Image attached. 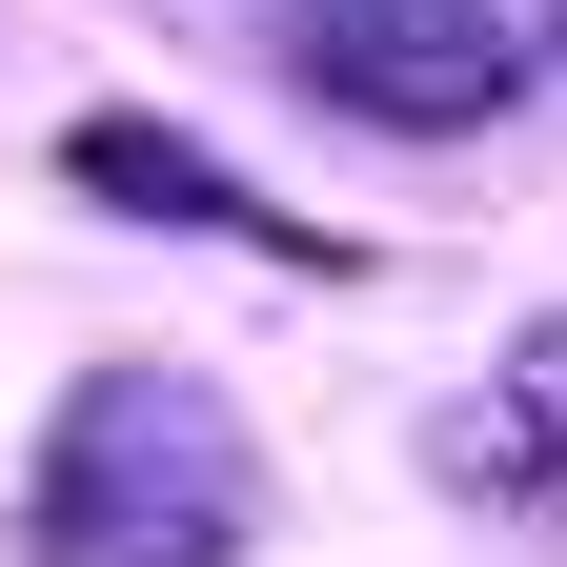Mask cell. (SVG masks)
I'll use <instances>...</instances> for the list:
<instances>
[{
	"mask_svg": "<svg viewBox=\"0 0 567 567\" xmlns=\"http://www.w3.org/2000/svg\"><path fill=\"white\" fill-rule=\"evenodd\" d=\"M61 183H82V203H122V224H203V244H264V203H244L224 163H203L183 122H142V102H102L82 142H61Z\"/></svg>",
	"mask_w": 567,
	"mask_h": 567,
	"instance_id": "obj_3",
	"label": "cell"
},
{
	"mask_svg": "<svg viewBox=\"0 0 567 567\" xmlns=\"http://www.w3.org/2000/svg\"><path fill=\"white\" fill-rule=\"evenodd\" d=\"M264 446L203 365H82L21 466V567H244Z\"/></svg>",
	"mask_w": 567,
	"mask_h": 567,
	"instance_id": "obj_1",
	"label": "cell"
},
{
	"mask_svg": "<svg viewBox=\"0 0 567 567\" xmlns=\"http://www.w3.org/2000/svg\"><path fill=\"white\" fill-rule=\"evenodd\" d=\"M486 385H507V405L547 425V446H567V305H547V324H527V344H507V365H486Z\"/></svg>",
	"mask_w": 567,
	"mask_h": 567,
	"instance_id": "obj_5",
	"label": "cell"
},
{
	"mask_svg": "<svg viewBox=\"0 0 567 567\" xmlns=\"http://www.w3.org/2000/svg\"><path fill=\"white\" fill-rule=\"evenodd\" d=\"M284 82L365 142H486L527 102V41L486 21V0H305L284 21Z\"/></svg>",
	"mask_w": 567,
	"mask_h": 567,
	"instance_id": "obj_2",
	"label": "cell"
},
{
	"mask_svg": "<svg viewBox=\"0 0 567 567\" xmlns=\"http://www.w3.org/2000/svg\"><path fill=\"white\" fill-rule=\"evenodd\" d=\"M425 466H446V486H466L486 527H567V446H547V425H527L507 385H466L446 425H425Z\"/></svg>",
	"mask_w": 567,
	"mask_h": 567,
	"instance_id": "obj_4",
	"label": "cell"
}]
</instances>
